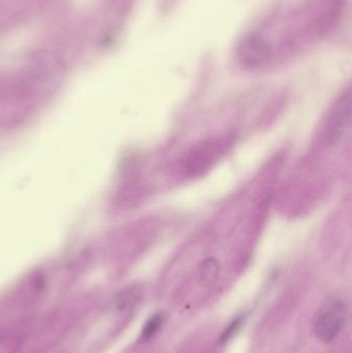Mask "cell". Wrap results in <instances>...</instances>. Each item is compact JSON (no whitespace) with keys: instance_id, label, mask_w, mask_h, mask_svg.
<instances>
[{"instance_id":"cell-1","label":"cell","mask_w":352,"mask_h":353,"mask_svg":"<svg viewBox=\"0 0 352 353\" xmlns=\"http://www.w3.org/2000/svg\"><path fill=\"white\" fill-rule=\"evenodd\" d=\"M346 314V307L342 301L332 299L322 305L313 323V331L318 339L324 343L334 341L344 327Z\"/></svg>"},{"instance_id":"cell-2","label":"cell","mask_w":352,"mask_h":353,"mask_svg":"<svg viewBox=\"0 0 352 353\" xmlns=\"http://www.w3.org/2000/svg\"><path fill=\"white\" fill-rule=\"evenodd\" d=\"M351 121V93L342 95L329 116L324 128V143L328 146L338 144L349 132Z\"/></svg>"},{"instance_id":"cell-3","label":"cell","mask_w":352,"mask_h":353,"mask_svg":"<svg viewBox=\"0 0 352 353\" xmlns=\"http://www.w3.org/2000/svg\"><path fill=\"white\" fill-rule=\"evenodd\" d=\"M272 50V46L262 35L253 34L240 46L239 59L246 68H258L269 59Z\"/></svg>"},{"instance_id":"cell-4","label":"cell","mask_w":352,"mask_h":353,"mask_svg":"<svg viewBox=\"0 0 352 353\" xmlns=\"http://www.w3.org/2000/svg\"><path fill=\"white\" fill-rule=\"evenodd\" d=\"M220 152L219 143H205L198 148L191 151L188 159H186L185 170L187 173H200L207 168L210 167L212 161L216 159L217 154Z\"/></svg>"},{"instance_id":"cell-5","label":"cell","mask_w":352,"mask_h":353,"mask_svg":"<svg viewBox=\"0 0 352 353\" xmlns=\"http://www.w3.org/2000/svg\"><path fill=\"white\" fill-rule=\"evenodd\" d=\"M163 315L158 313V314L153 315L151 319L147 321L145 323L144 327H143L142 333L140 336V342L145 343V342L150 341L151 339L155 337L161 331V327L163 325Z\"/></svg>"},{"instance_id":"cell-6","label":"cell","mask_w":352,"mask_h":353,"mask_svg":"<svg viewBox=\"0 0 352 353\" xmlns=\"http://www.w3.org/2000/svg\"><path fill=\"white\" fill-rule=\"evenodd\" d=\"M200 279L204 283L211 284L217 279L219 274V263L216 259H208L203 261L200 269Z\"/></svg>"},{"instance_id":"cell-7","label":"cell","mask_w":352,"mask_h":353,"mask_svg":"<svg viewBox=\"0 0 352 353\" xmlns=\"http://www.w3.org/2000/svg\"><path fill=\"white\" fill-rule=\"evenodd\" d=\"M244 317L242 316V315L236 317L234 321H231V323L225 327V331H223V333L221 334L220 337H219V343H227L229 340H231V338L238 333V331L241 329Z\"/></svg>"}]
</instances>
